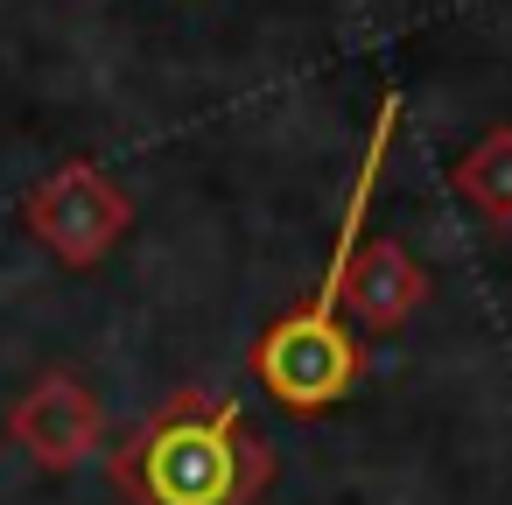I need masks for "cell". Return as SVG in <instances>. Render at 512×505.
I'll list each match as a JSON object with an SVG mask.
<instances>
[{"label": "cell", "instance_id": "6da1fadb", "mask_svg": "<svg viewBox=\"0 0 512 505\" xmlns=\"http://www.w3.org/2000/svg\"><path fill=\"white\" fill-rule=\"evenodd\" d=\"M106 477L127 505H260L274 484V449L253 435L232 393L176 386L106 456Z\"/></svg>", "mask_w": 512, "mask_h": 505}, {"label": "cell", "instance_id": "7a4b0ae2", "mask_svg": "<svg viewBox=\"0 0 512 505\" xmlns=\"http://www.w3.org/2000/svg\"><path fill=\"white\" fill-rule=\"evenodd\" d=\"M393 127H400V99L386 92L379 113H372L365 162H358V176H351V197H344V218H337V246H330V267H323L316 295H309L295 316H274V323L253 337V372H260V386H267L288 414H330V407L365 379V351H358V337L344 330L337 302H344V274H351V253H358V232H365V211H372V190H379Z\"/></svg>", "mask_w": 512, "mask_h": 505}, {"label": "cell", "instance_id": "3957f363", "mask_svg": "<svg viewBox=\"0 0 512 505\" xmlns=\"http://www.w3.org/2000/svg\"><path fill=\"white\" fill-rule=\"evenodd\" d=\"M22 225H29L71 274H85V267H99V260L127 239L134 197H127L99 162H64V169H50V176L22 197Z\"/></svg>", "mask_w": 512, "mask_h": 505}, {"label": "cell", "instance_id": "277c9868", "mask_svg": "<svg viewBox=\"0 0 512 505\" xmlns=\"http://www.w3.org/2000/svg\"><path fill=\"white\" fill-rule=\"evenodd\" d=\"M8 442L50 470V477H71L99 442H106V407L99 393L78 379V372H36L29 393L8 407Z\"/></svg>", "mask_w": 512, "mask_h": 505}, {"label": "cell", "instance_id": "5b68a950", "mask_svg": "<svg viewBox=\"0 0 512 505\" xmlns=\"http://www.w3.org/2000/svg\"><path fill=\"white\" fill-rule=\"evenodd\" d=\"M344 295H351V309H358L372 330H393V323H407V316L428 302V267H421L400 239H365V246L351 253Z\"/></svg>", "mask_w": 512, "mask_h": 505}, {"label": "cell", "instance_id": "8992f818", "mask_svg": "<svg viewBox=\"0 0 512 505\" xmlns=\"http://www.w3.org/2000/svg\"><path fill=\"white\" fill-rule=\"evenodd\" d=\"M456 197L477 204L491 225H512V127L477 134V148L456 162Z\"/></svg>", "mask_w": 512, "mask_h": 505}]
</instances>
